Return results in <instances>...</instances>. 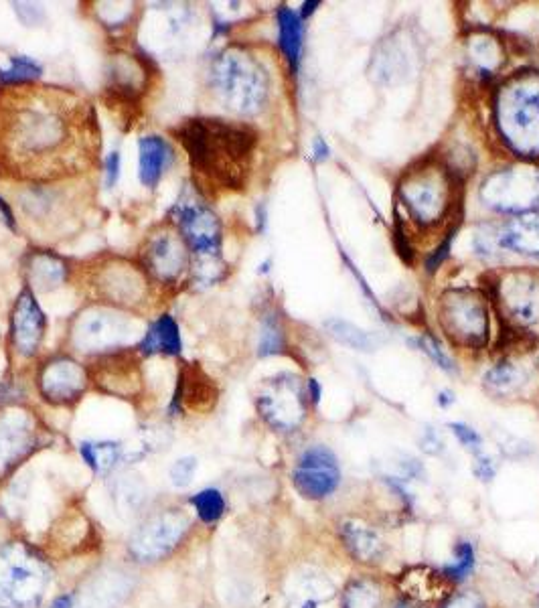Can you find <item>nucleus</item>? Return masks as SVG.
<instances>
[{
    "instance_id": "obj_42",
    "label": "nucleus",
    "mask_w": 539,
    "mask_h": 608,
    "mask_svg": "<svg viewBox=\"0 0 539 608\" xmlns=\"http://www.w3.org/2000/svg\"><path fill=\"white\" fill-rule=\"evenodd\" d=\"M450 430L467 448H473V450L481 448V436L473 428H469L465 424H450Z\"/></svg>"
},
{
    "instance_id": "obj_43",
    "label": "nucleus",
    "mask_w": 539,
    "mask_h": 608,
    "mask_svg": "<svg viewBox=\"0 0 539 608\" xmlns=\"http://www.w3.org/2000/svg\"><path fill=\"white\" fill-rule=\"evenodd\" d=\"M452 238H454V230L446 234L444 242H442V244L436 248V252H432V254H430V258L426 260V268H428L430 272H436V270H438V266H440V264L446 260V256H448V252H450Z\"/></svg>"
},
{
    "instance_id": "obj_37",
    "label": "nucleus",
    "mask_w": 539,
    "mask_h": 608,
    "mask_svg": "<svg viewBox=\"0 0 539 608\" xmlns=\"http://www.w3.org/2000/svg\"><path fill=\"white\" fill-rule=\"evenodd\" d=\"M191 503L197 509V515L205 521V523H215L223 511H225V501L223 495L217 489H205L201 493H197Z\"/></svg>"
},
{
    "instance_id": "obj_12",
    "label": "nucleus",
    "mask_w": 539,
    "mask_h": 608,
    "mask_svg": "<svg viewBox=\"0 0 539 608\" xmlns=\"http://www.w3.org/2000/svg\"><path fill=\"white\" fill-rule=\"evenodd\" d=\"M140 266L152 282L175 286L191 268V252L179 230L159 227L140 248Z\"/></svg>"
},
{
    "instance_id": "obj_24",
    "label": "nucleus",
    "mask_w": 539,
    "mask_h": 608,
    "mask_svg": "<svg viewBox=\"0 0 539 608\" xmlns=\"http://www.w3.org/2000/svg\"><path fill=\"white\" fill-rule=\"evenodd\" d=\"M173 159V148L163 136L148 134L138 142V177L148 189L159 185L165 169Z\"/></svg>"
},
{
    "instance_id": "obj_31",
    "label": "nucleus",
    "mask_w": 539,
    "mask_h": 608,
    "mask_svg": "<svg viewBox=\"0 0 539 608\" xmlns=\"http://www.w3.org/2000/svg\"><path fill=\"white\" fill-rule=\"evenodd\" d=\"M278 33H280V49L290 63V69L296 73L300 65L302 53V19L294 11L282 7L278 11Z\"/></svg>"
},
{
    "instance_id": "obj_14",
    "label": "nucleus",
    "mask_w": 539,
    "mask_h": 608,
    "mask_svg": "<svg viewBox=\"0 0 539 608\" xmlns=\"http://www.w3.org/2000/svg\"><path fill=\"white\" fill-rule=\"evenodd\" d=\"M495 302L519 329H539V272H507L495 284Z\"/></svg>"
},
{
    "instance_id": "obj_11",
    "label": "nucleus",
    "mask_w": 539,
    "mask_h": 608,
    "mask_svg": "<svg viewBox=\"0 0 539 608\" xmlns=\"http://www.w3.org/2000/svg\"><path fill=\"white\" fill-rule=\"evenodd\" d=\"M481 199L501 213H539V169L511 167L493 173L481 187Z\"/></svg>"
},
{
    "instance_id": "obj_41",
    "label": "nucleus",
    "mask_w": 539,
    "mask_h": 608,
    "mask_svg": "<svg viewBox=\"0 0 539 608\" xmlns=\"http://www.w3.org/2000/svg\"><path fill=\"white\" fill-rule=\"evenodd\" d=\"M412 343L416 347H420L424 353H428L438 363V367H442L444 371H454L452 359L440 349V345L432 337H418V339H412Z\"/></svg>"
},
{
    "instance_id": "obj_50",
    "label": "nucleus",
    "mask_w": 539,
    "mask_h": 608,
    "mask_svg": "<svg viewBox=\"0 0 539 608\" xmlns=\"http://www.w3.org/2000/svg\"><path fill=\"white\" fill-rule=\"evenodd\" d=\"M319 5H321V3H317V0H315V3H304V5H302V11H300V19H306L308 15L315 13V9H317Z\"/></svg>"
},
{
    "instance_id": "obj_44",
    "label": "nucleus",
    "mask_w": 539,
    "mask_h": 608,
    "mask_svg": "<svg viewBox=\"0 0 539 608\" xmlns=\"http://www.w3.org/2000/svg\"><path fill=\"white\" fill-rule=\"evenodd\" d=\"M120 179V155L118 152H110V157L106 161V185L114 187Z\"/></svg>"
},
{
    "instance_id": "obj_32",
    "label": "nucleus",
    "mask_w": 539,
    "mask_h": 608,
    "mask_svg": "<svg viewBox=\"0 0 539 608\" xmlns=\"http://www.w3.org/2000/svg\"><path fill=\"white\" fill-rule=\"evenodd\" d=\"M485 384L495 394H513L525 384V371L515 363H499L485 375Z\"/></svg>"
},
{
    "instance_id": "obj_16",
    "label": "nucleus",
    "mask_w": 539,
    "mask_h": 608,
    "mask_svg": "<svg viewBox=\"0 0 539 608\" xmlns=\"http://www.w3.org/2000/svg\"><path fill=\"white\" fill-rule=\"evenodd\" d=\"M90 379L106 394L118 398H136L142 392V367L134 351L118 349L100 355L90 367Z\"/></svg>"
},
{
    "instance_id": "obj_17",
    "label": "nucleus",
    "mask_w": 539,
    "mask_h": 608,
    "mask_svg": "<svg viewBox=\"0 0 539 608\" xmlns=\"http://www.w3.org/2000/svg\"><path fill=\"white\" fill-rule=\"evenodd\" d=\"M481 254H497L499 250L539 258V213H525L507 219L501 225H489L477 234Z\"/></svg>"
},
{
    "instance_id": "obj_26",
    "label": "nucleus",
    "mask_w": 539,
    "mask_h": 608,
    "mask_svg": "<svg viewBox=\"0 0 539 608\" xmlns=\"http://www.w3.org/2000/svg\"><path fill=\"white\" fill-rule=\"evenodd\" d=\"M335 596V586L323 574H300L288 590V608H319Z\"/></svg>"
},
{
    "instance_id": "obj_27",
    "label": "nucleus",
    "mask_w": 539,
    "mask_h": 608,
    "mask_svg": "<svg viewBox=\"0 0 539 608\" xmlns=\"http://www.w3.org/2000/svg\"><path fill=\"white\" fill-rule=\"evenodd\" d=\"M67 264L51 252H33L27 264V276L31 290H55L67 278Z\"/></svg>"
},
{
    "instance_id": "obj_1",
    "label": "nucleus",
    "mask_w": 539,
    "mask_h": 608,
    "mask_svg": "<svg viewBox=\"0 0 539 608\" xmlns=\"http://www.w3.org/2000/svg\"><path fill=\"white\" fill-rule=\"evenodd\" d=\"M100 128L80 94L47 86L0 92V173L25 183L73 177L98 163Z\"/></svg>"
},
{
    "instance_id": "obj_18",
    "label": "nucleus",
    "mask_w": 539,
    "mask_h": 608,
    "mask_svg": "<svg viewBox=\"0 0 539 608\" xmlns=\"http://www.w3.org/2000/svg\"><path fill=\"white\" fill-rule=\"evenodd\" d=\"M37 384L41 396L51 404H73L80 400L90 384V373L75 359L57 355L47 359L41 369Z\"/></svg>"
},
{
    "instance_id": "obj_33",
    "label": "nucleus",
    "mask_w": 539,
    "mask_h": 608,
    "mask_svg": "<svg viewBox=\"0 0 539 608\" xmlns=\"http://www.w3.org/2000/svg\"><path fill=\"white\" fill-rule=\"evenodd\" d=\"M80 452L88 467L96 473H108L120 459V444L118 442H84Z\"/></svg>"
},
{
    "instance_id": "obj_47",
    "label": "nucleus",
    "mask_w": 539,
    "mask_h": 608,
    "mask_svg": "<svg viewBox=\"0 0 539 608\" xmlns=\"http://www.w3.org/2000/svg\"><path fill=\"white\" fill-rule=\"evenodd\" d=\"M0 213H3V215H5V221L9 223V227H13V230H15V227H17V223H15L13 211H11V207H9L7 203H5V199H3V197H0Z\"/></svg>"
},
{
    "instance_id": "obj_53",
    "label": "nucleus",
    "mask_w": 539,
    "mask_h": 608,
    "mask_svg": "<svg viewBox=\"0 0 539 608\" xmlns=\"http://www.w3.org/2000/svg\"><path fill=\"white\" fill-rule=\"evenodd\" d=\"M535 608H539V600H537V604H535Z\"/></svg>"
},
{
    "instance_id": "obj_21",
    "label": "nucleus",
    "mask_w": 539,
    "mask_h": 608,
    "mask_svg": "<svg viewBox=\"0 0 539 608\" xmlns=\"http://www.w3.org/2000/svg\"><path fill=\"white\" fill-rule=\"evenodd\" d=\"M45 331L47 317L39 307L35 292L31 288L21 290L11 313V343L15 351L23 357H35L45 339Z\"/></svg>"
},
{
    "instance_id": "obj_22",
    "label": "nucleus",
    "mask_w": 539,
    "mask_h": 608,
    "mask_svg": "<svg viewBox=\"0 0 539 608\" xmlns=\"http://www.w3.org/2000/svg\"><path fill=\"white\" fill-rule=\"evenodd\" d=\"M148 67L144 59L130 53H116L110 57L106 92L118 104H136L148 88Z\"/></svg>"
},
{
    "instance_id": "obj_9",
    "label": "nucleus",
    "mask_w": 539,
    "mask_h": 608,
    "mask_svg": "<svg viewBox=\"0 0 539 608\" xmlns=\"http://www.w3.org/2000/svg\"><path fill=\"white\" fill-rule=\"evenodd\" d=\"M440 327L454 345L481 349L489 341V307L475 290H448L440 296Z\"/></svg>"
},
{
    "instance_id": "obj_46",
    "label": "nucleus",
    "mask_w": 539,
    "mask_h": 608,
    "mask_svg": "<svg viewBox=\"0 0 539 608\" xmlns=\"http://www.w3.org/2000/svg\"><path fill=\"white\" fill-rule=\"evenodd\" d=\"M329 157H331V148L327 146V142L323 138H317L313 144V159L317 163H321V161H327Z\"/></svg>"
},
{
    "instance_id": "obj_7",
    "label": "nucleus",
    "mask_w": 539,
    "mask_h": 608,
    "mask_svg": "<svg viewBox=\"0 0 539 608\" xmlns=\"http://www.w3.org/2000/svg\"><path fill=\"white\" fill-rule=\"evenodd\" d=\"M49 586V570L41 558L21 544L0 552V606L33 608Z\"/></svg>"
},
{
    "instance_id": "obj_13",
    "label": "nucleus",
    "mask_w": 539,
    "mask_h": 608,
    "mask_svg": "<svg viewBox=\"0 0 539 608\" xmlns=\"http://www.w3.org/2000/svg\"><path fill=\"white\" fill-rule=\"evenodd\" d=\"M256 408L260 416L280 432L296 430L306 416V394L292 373H278L260 386Z\"/></svg>"
},
{
    "instance_id": "obj_19",
    "label": "nucleus",
    "mask_w": 539,
    "mask_h": 608,
    "mask_svg": "<svg viewBox=\"0 0 539 608\" xmlns=\"http://www.w3.org/2000/svg\"><path fill=\"white\" fill-rule=\"evenodd\" d=\"M37 440L39 430L33 414L21 408L0 412V477L27 459Z\"/></svg>"
},
{
    "instance_id": "obj_25",
    "label": "nucleus",
    "mask_w": 539,
    "mask_h": 608,
    "mask_svg": "<svg viewBox=\"0 0 539 608\" xmlns=\"http://www.w3.org/2000/svg\"><path fill=\"white\" fill-rule=\"evenodd\" d=\"M217 400V390L211 379L199 365L183 367L179 375V388L175 394V404H185L189 410L203 412L209 410Z\"/></svg>"
},
{
    "instance_id": "obj_51",
    "label": "nucleus",
    "mask_w": 539,
    "mask_h": 608,
    "mask_svg": "<svg viewBox=\"0 0 539 608\" xmlns=\"http://www.w3.org/2000/svg\"><path fill=\"white\" fill-rule=\"evenodd\" d=\"M440 406H448L452 400H450V394H440Z\"/></svg>"
},
{
    "instance_id": "obj_30",
    "label": "nucleus",
    "mask_w": 539,
    "mask_h": 608,
    "mask_svg": "<svg viewBox=\"0 0 539 608\" xmlns=\"http://www.w3.org/2000/svg\"><path fill=\"white\" fill-rule=\"evenodd\" d=\"M373 65L377 71V78L381 82H398L410 71V57L408 49L400 43V39L385 41L373 57Z\"/></svg>"
},
{
    "instance_id": "obj_39",
    "label": "nucleus",
    "mask_w": 539,
    "mask_h": 608,
    "mask_svg": "<svg viewBox=\"0 0 539 608\" xmlns=\"http://www.w3.org/2000/svg\"><path fill=\"white\" fill-rule=\"evenodd\" d=\"M456 558H458V560H456V566L444 568V574H446L450 580L465 578V576L473 570V566H475V552H473V546L467 544V542L458 544V548H456Z\"/></svg>"
},
{
    "instance_id": "obj_38",
    "label": "nucleus",
    "mask_w": 539,
    "mask_h": 608,
    "mask_svg": "<svg viewBox=\"0 0 539 608\" xmlns=\"http://www.w3.org/2000/svg\"><path fill=\"white\" fill-rule=\"evenodd\" d=\"M284 347V333H282V327L278 323L276 317L268 315L262 323V333H260V347H258V353L262 357H268V355H274V353H280Z\"/></svg>"
},
{
    "instance_id": "obj_45",
    "label": "nucleus",
    "mask_w": 539,
    "mask_h": 608,
    "mask_svg": "<svg viewBox=\"0 0 539 608\" xmlns=\"http://www.w3.org/2000/svg\"><path fill=\"white\" fill-rule=\"evenodd\" d=\"M446 608H485L481 598L475 594H460L456 598H452Z\"/></svg>"
},
{
    "instance_id": "obj_2",
    "label": "nucleus",
    "mask_w": 539,
    "mask_h": 608,
    "mask_svg": "<svg viewBox=\"0 0 539 608\" xmlns=\"http://www.w3.org/2000/svg\"><path fill=\"white\" fill-rule=\"evenodd\" d=\"M195 185L209 193L244 189L258 144L252 126L221 118H189L175 130Z\"/></svg>"
},
{
    "instance_id": "obj_52",
    "label": "nucleus",
    "mask_w": 539,
    "mask_h": 608,
    "mask_svg": "<svg viewBox=\"0 0 539 608\" xmlns=\"http://www.w3.org/2000/svg\"><path fill=\"white\" fill-rule=\"evenodd\" d=\"M398 608H420V606H418V604H414V602H410V600H404V602H402Z\"/></svg>"
},
{
    "instance_id": "obj_4",
    "label": "nucleus",
    "mask_w": 539,
    "mask_h": 608,
    "mask_svg": "<svg viewBox=\"0 0 539 608\" xmlns=\"http://www.w3.org/2000/svg\"><path fill=\"white\" fill-rule=\"evenodd\" d=\"M495 120L501 138L513 152L539 157V73H515L499 88Z\"/></svg>"
},
{
    "instance_id": "obj_48",
    "label": "nucleus",
    "mask_w": 539,
    "mask_h": 608,
    "mask_svg": "<svg viewBox=\"0 0 539 608\" xmlns=\"http://www.w3.org/2000/svg\"><path fill=\"white\" fill-rule=\"evenodd\" d=\"M308 396H311V400L315 404H319V400H321V388H319L317 379H311V382H308Z\"/></svg>"
},
{
    "instance_id": "obj_34",
    "label": "nucleus",
    "mask_w": 539,
    "mask_h": 608,
    "mask_svg": "<svg viewBox=\"0 0 539 608\" xmlns=\"http://www.w3.org/2000/svg\"><path fill=\"white\" fill-rule=\"evenodd\" d=\"M41 78V65L29 57H13L7 69H0V84L13 88V86H27Z\"/></svg>"
},
{
    "instance_id": "obj_15",
    "label": "nucleus",
    "mask_w": 539,
    "mask_h": 608,
    "mask_svg": "<svg viewBox=\"0 0 539 608\" xmlns=\"http://www.w3.org/2000/svg\"><path fill=\"white\" fill-rule=\"evenodd\" d=\"M189 521L177 511H163L148 517L130 538V554L142 562H157L169 556L183 536Z\"/></svg>"
},
{
    "instance_id": "obj_3",
    "label": "nucleus",
    "mask_w": 539,
    "mask_h": 608,
    "mask_svg": "<svg viewBox=\"0 0 539 608\" xmlns=\"http://www.w3.org/2000/svg\"><path fill=\"white\" fill-rule=\"evenodd\" d=\"M213 88L221 104L238 116H256L270 96V78L262 61L242 45L219 53L211 69Z\"/></svg>"
},
{
    "instance_id": "obj_35",
    "label": "nucleus",
    "mask_w": 539,
    "mask_h": 608,
    "mask_svg": "<svg viewBox=\"0 0 539 608\" xmlns=\"http://www.w3.org/2000/svg\"><path fill=\"white\" fill-rule=\"evenodd\" d=\"M325 327L339 343H343L355 351L375 349V339L367 331H361L359 327H355L353 323H347L341 319H331V321H327Z\"/></svg>"
},
{
    "instance_id": "obj_40",
    "label": "nucleus",
    "mask_w": 539,
    "mask_h": 608,
    "mask_svg": "<svg viewBox=\"0 0 539 608\" xmlns=\"http://www.w3.org/2000/svg\"><path fill=\"white\" fill-rule=\"evenodd\" d=\"M195 473H197V461L193 459V456H183V459H179L171 467L169 477L175 487H187L193 481Z\"/></svg>"
},
{
    "instance_id": "obj_5",
    "label": "nucleus",
    "mask_w": 539,
    "mask_h": 608,
    "mask_svg": "<svg viewBox=\"0 0 539 608\" xmlns=\"http://www.w3.org/2000/svg\"><path fill=\"white\" fill-rule=\"evenodd\" d=\"M150 284L152 280L142 266L118 256L102 258L88 270L92 294L118 311H144L150 300Z\"/></svg>"
},
{
    "instance_id": "obj_29",
    "label": "nucleus",
    "mask_w": 539,
    "mask_h": 608,
    "mask_svg": "<svg viewBox=\"0 0 539 608\" xmlns=\"http://www.w3.org/2000/svg\"><path fill=\"white\" fill-rule=\"evenodd\" d=\"M183 347L179 325L171 315H163L154 321L140 341V353H165V355H179Z\"/></svg>"
},
{
    "instance_id": "obj_20",
    "label": "nucleus",
    "mask_w": 539,
    "mask_h": 608,
    "mask_svg": "<svg viewBox=\"0 0 539 608\" xmlns=\"http://www.w3.org/2000/svg\"><path fill=\"white\" fill-rule=\"evenodd\" d=\"M339 465L325 446L308 448L294 469V487L306 499H323L339 485Z\"/></svg>"
},
{
    "instance_id": "obj_23",
    "label": "nucleus",
    "mask_w": 539,
    "mask_h": 608,
    "mask_svg": "<svg viewBox=\"0 0 539 608\" xmlns=\"http://www.w3.org/2000/svg\"><path fill=\"white\" fill-rule=\"evenodd\" d=\"M400 590L404 592L406 600L414 604H432L440 602L450 592V578L444 572L434 568L416 566L406 570L398 580Z\"/></svg>"
},
{
    "instance_id": "obj_49",
    "label": "nucleus",
    "mask_w": 539,
    "mask_h": 608,
    "mask_svg": "<svg viewBox=\"0 0 539 608\" xmlns=\"http://www.w3.org/2000/svg\"><path fill=\"white\" fill-rule=\"evenodd\" d=\"M49 608H75V604H73V598H71V596H61V598H57Z\"/></svg>"
},
{
    "instance_id": "obj_8",
    "label": "nucleus",
    "mask_w": 539,
    "mask_h": 608,
    "mask_svg": "<svg viewBox=\"0 0 539 608\" xmlns=\"http://www.w3.org/2000/svg\"><path fill=\"white\" fill-rule=\"evenodd\" d=\"M398 195L416 223L432 227L446 217L452 205V183L448 171L432 163L406 171L400 181Z\"/></svg>"
},
{
    "instance_id": "obj_6",
    "label": "nucleus",
    "mask_w": 539,
    "mask_h": 608,
    "mask_svg": "<svg viewBox=\"0 0 539 608\" xmlns=\"http://www.w3.org/2000/svg\"><path fill=\"white\" fill-rule=\"evenodd\" d=\"M177 230L191 252V272L199 284H213L223 278L221 223L205 205H183L177 209Z\"/></svg>"
},
{
    "instance_id": "obj_10",
    "label": "nucleus",
    "mask_w": 539,
    "mask_h": 608,
    "mask_svg": "<svg viewBox=\"0 0 539 608\" xmlns=\"http://www.w3.org/2000/svg\"><path fill=\"white\" fill-rule=\"evenodd\" d=\"M132 319L112 307H90L75 317L71 325V345L82 353H110L124 349L134 337Z\"/></svg>"
},
{
    "instance_id": "obj_28",
    "label": "nucleus",
    "mask_w": 539,
    "mask_h": 608,
    "mask_svg": "<svg viewBox=\"0 0 539 608\" xmlns=\"http://www.w3.org/2000/svg\"><path fill=\"white\" fill-rule=\"evenodd\" d=\"M341 538L347 546V550L365 564L371 562H379L383 556V542L381 538L375 534L373 529H369L367 525L359 523V521H345L341 525Z\"/></svg>"
},
{
    "instance_id": "obj_36",
    "label": "nucleus",
    "mask_w": 539,
    "mask_h": 608,
    "mask_svg": "<svg viewBox=\"0 0 539 608\" xmlns=\"http://www.w3.org/2000/svg\"><path fill=\"white\" fill-rule=\"evenodd\" d=\"M343 608H379V588L369 580H355L347 586Z\"/></svg>"
}]
</instances>
